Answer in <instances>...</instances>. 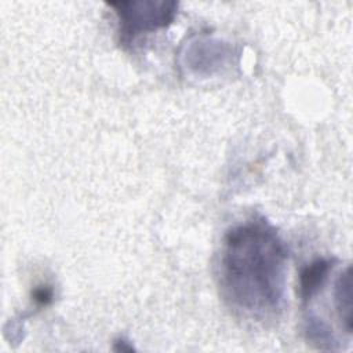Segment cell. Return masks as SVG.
<instances>
[{"label": "cell", "mask_w": 353, "mask_h": 353, "mask_svg": "<svg viewBox=\"0 0 353 353\" xmlns=\"http://www.w3.org/2000/svg\"><path fill=\"white\" fill-rule=\"evenodd\" d=\"M288 252L265 218L230 228L222 241L218 281L226 305L251 320H265L281 310L285 298Z\"/></svg>", "instance_id": "1"}, {"label": "cell", "mask_w": 353, "mask_h": 353, "mask_svg": "<svg viewBox=\"0 0 353 353\" xmlns=\"http://www.w3.org/2000/svg\"><path fill=\"white\" fill-rule=\"evenodd\" d=\"M114 8L119 21L121 43H132L141 34L167 28L175 18L178 3L175 1H116L108 3Z\"/></svg>", "instance_id": "2"}, {"label": "cell", "mask_w": 353, "mask_h": 353, "mask_svg": "<svg viewBox=\"0 0 353 353\" xmlns=\"http://www.w3.org/2000/svg\"><path fill=\"white\" fill-rule=\"evenodd\" d=\"M332 269V261L330 259H316L307 265L301 273V298L305 303L310 302L314 295L323 288L327 277Z\"/></svg>", "instance_id": "3"}, {"label": "cell", "mask_w": 353, "mask_h": 353, "mask_svg": "<svg viewBox=\"0 0 353 353\" xmlns=\"http://www.w3.org/2000/svg\"><path fill=\"white\" fill-rule=\"evenodd\" d=\"M350 266L339 274L335 283L334 303L335 312L346 334H352V277Z\"/></svg>", "instance_id": "4"}, {"label": "cell", "mask_w": 353, "mask_h": 353, "mask_svg": "<svg viewBox=\"0 0 353 353\" xmlns=\"http://www.w3.org/2000/svg\"><path fill=\"white\" fill-rule=\"evenodd\" d=\"M52 298V290L48 288L47 285L44 287H39L33 291V299L39 303V305H47Z\"/></svg>", "instance_id": "5"}]
</instances>
